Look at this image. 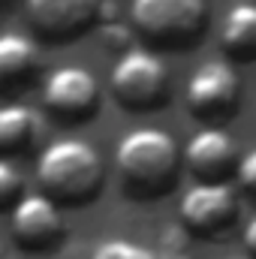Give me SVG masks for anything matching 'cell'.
Instances as JSON below:
<instances>
[{
	"label": "cell",
	"mask_w": 256,
	"mask_h": 259,
	"mask_svg": "<svg viewBox=\"0 0 256 259\" xmlns=\"http://www.w3.org/2000/svg\"><path fill=\"white\" fill-rule=\"evenodd\" d=\"M36 178L42 196L55 205H88L103 187V160L97 148L81 139H58L42 151Z\"/></svg>",
	"instance_id": "cell-1"
},
{
	"label": "cell",
	"mask_w": 256,
	"mask_h": 259,
	"mask_svg": "<svg viewBox=\"0 0 256 259\" xmlns=\"http://www.w3.org/2000/svg\"><path fill=\"white\" fill-rule=\"evenodd\" d=\"M181 151L169 133L139 127L127 133L115 151V166L133 196H157L175 184Z\"/></svg>",
	"instance_id": "cell-2"
},
{
	"label": "cell",
	"mask_w": 256,
	"mask_h": 259,
	"mask_svg": "<svg viewBox=\"0 0 256 259\" xmlns=\"http://www.w3.org/2000/svg\"><path fill=\"white\" fill-rule=\"evenodd\" d=\"M205 0H133L130 18L142 36L160 46H184L205 27Z\"/></svg>",
	"instance_id": "cell-3"
},
{
	"label": "cell",
	"mask_w": 256,
	"mask_h": 259,
	"mask_svg": "<svg viewBox=\"0 0 256 259\" xmlns=\"http://www.w3.org/2000/svg\"><path fill=\"white\" fill-rule=\"evenodd\" d=\"M169 84L166 64L148 49H127L112 66V94L127 109H154Z\"/></svg>",
	"instance_id": "cell-4"
},
{
	"label": "cell",
	"mask_w": 256,
	"mask_h": 259,
	"mask_svg": "<svg viewBox=\"0 0 256 259\" xmlns=\"http://www.w3.org/2000/svg\"><path fill=\"white\" fill-rule=\"evenodd\" d=\"M66 238L58 205L42 193L24 196L12 208V241L27 253H52Z\"/></svg>",
	"instance_id": "cell-5"
},
{
	"label": "cell",
	"mask_w": 256,
	"mask_h": 259,
	"mask_svg": "<svg viewBox=\"0 0 256 259\" xmlns=\"http://www.w3.org/2000/svg\"><path fill=\"white\" fill-rule=\"evenodd\" d=\"M42 100L52 115H58L64 121H81L97 109L100 88H97L94 72H88L81 66H61L46 78Z\"/></svg>",
	"instance_id": "cell-6"
},
{
	"label": "cell",
	"mask_w": 256,
	"mask_h": 259,
	"mask_svg": "<svg viewBox=\"0 0 256 259\" xmlns=\"http://www.w3.org/2000/svg\"><path fill=\"white\" fill-rule=\"evenodd\" d=\"M235 97H238V75L229 61L214 58L193 69L187 81V106L193 115H202V118L223 115L232 109Z\"/></svg>",
	"instance_id": "cell-7"
},
{
	"label": "cell",
	"mask_w": 256,
	"mask_h": 259,
	"mask_svg": "<svg viewBox=\"0 0 256 259\" xmlns=\"http://www.w3.org/2000/svg\"><path fill=\"white\" fill-rule=\"evenodd\" d=\"M178 214L193 232L214 235L235 217V193L226 181H199L181 196Z\"/></svg>",
	"instance_id": "cell-8"
},
{
	"label": "cell",
	"mask_w": 256,
	"mask_h": 259,
	"mask_svg": "<svg viewBox=\"0 0 256 259\" xmlns=\"http://www.w3.org/2000/svg\"><path fill=\"white\" fill-rule=\"evenodd\" d=\"M100 15V0H27L30 24L52 42L75 39Z\"/></svg>",
	"instance_id": "cell-9"
},
{
	"label": "cell",
	"mask_w": 256,
	"mask_h": 259,
	"mask_svg": "<svg viewBox=\"0 0 256 259\" xmlns=\"http://www.w3.org/2000/svg\"><path fill=\"white\" fill-rule=\"evenodd\" d=\"M235 142L223 130H199L184 148V163L196 178L220 181L235 166Z\"/></svg>",
	"instance_id": "cell-10"
},
{
	"label": "cell",
	"mask_w": 256,
	"mask_h": 259,
	"mask_svg": "<svg viewBox=\"0 0 256 259\" xmlns=\"http://www.w3.org/2000/svg\"><path fill=\"white\" fill-rule=\"evenodd\" d=\"M39 72V52L21 33H0V97L24 91Z\"/></svg>",
	"instance_id": "cell-11"
},
{
	"label": "cell",
	"mask_w": 256,
	"mask_h": 259,
	"mask_svg": "<svg viewBox=\"0 0 256 259\" xmlns=\"http://www.w3.org/2000/svg\"><path fill=\"white\" fill-rule=\"evenodd\" d=\"M223 52L241 61H256V3H235L223 18Z\"/></svg>",
	"instance_id": "cell-12"
},
{
	"label": "cell",
	"mask_w": 256,
	"mask_h": 259,
	"mask_svg": "<svg viewBox=\"0 0 256 259\" xmlns=\"http://www.w3.org/2000/svg\"><path fill=\"white\" fill-rule=\"evenodd\" d=\"M39 133V124L30 109L6 106L0 109V160L9 154H21Z\"/></svg>",
	"instance_id": "cell-13"
},
{
	"label": "cell",
	"mask_w": 256,
	"mask_h": 259,
	"mask_svg": "<svg viewBox=\"0 0 256 259\" xmlns=\"http://www.w3.org/2000/svg\"><path fill=\"white\" fill-rule=\"evenodd\" d=\"M91 259H157L148 247L127 241V238H109L103 244H97V250L91 253Z\"/></svg>",
	"instance_id": "cell-14"
},
{
	"label": "cell",
	"mask_w": 256,
	"mask_h": 259,
	"mask_svg": "<svg viewBox=\"0 0 256 259\" xmlns=\"http://www.w3.org/2000/svg\"><path fill=\"white\" fill-rule=\"evenodd\" d=\"M24 181H21V175H18V169L12 166V163H6V160H0V211H9V208H15L24 196Z\"/></svg>",
	"instance_id": "cell-15"
},
{
	"label": "cell",
	"mask_w": 256,
	"mask_h": 259,
	"mask_svg": "<svg viewBox=\"0 0 256 259\" xmlns=\"http://www.w3.org/2000/svg\"><path fill=\"white\" fill-rule=\"evenodd\" d=\"M238 181H241L247 190L256 193V148H250V151L238 160Z\"/></svg>",
	"instance_id": "cell-16"
},
{
	"label": "cell",
	"mask_w": 256,
	"mask_h": 259,
	"mask_svg": "<svg viewBox=\"0 0 256 259\" xmlns=\"http://www.w3.org/2000/svg\"><path fill=\"white\" fill-rule=\"evenodd\" d=\"M244 244H247V250L256 256V217L247 223V229H244Z\"/></svg>",
	"instance_id": "cell-17"
},
{
	"label": "cell",
	"mask_w": 256,
	"mask_h": 259,
	"mask_svg": "<svg viewBox=\"0 0 256 259\" xmlns=\"http://www.w3.org/2000/svg\"><path fill=\"white\" fill-rule=\"evenodd\" d=\"M6 3H9V0H0V9H3V6H6Z\"/></svg>",
	"instance_id": "cell-18"
},
{
	"label": "cell",
	"mask_w": 256,
	"mask_h": 259,
	"mask_svg": "<svg viewBox=\"0 0 256 259\" xmlns=\"http://www.w3.org/2000/svg\"><path fill=\"white\" fill-rule=\"evenodd\" d=\"M0 259H3V256H0Z\"/></svg>",
	"instance_id": "cell-19"
}]
</instances>
